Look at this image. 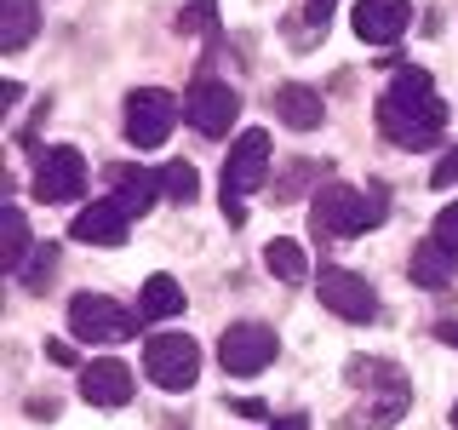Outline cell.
Returning <instances> with one entry per match:
<instances>
[{
  "mask_svg": "<svg viewBox=\"0 0 458 430\" xmlns=\"http://www.w3.org/2000/svg\"><path fill=\"white\" fill-rule=\"evenodd\" d=\"M143 373H149L161 391H190L200 379V344L190 333H155L143 344Z\"/></svg>",
  "mask_w": 458,
  "mask_h": 430,
  "instance_id": "52a82bcc",
  "label": "cell"
},
{
  "mask_svg": "<svg viewBox=\"0 0 458 430\" xmlns=\"http://www.w3.org/2000/svg\"><path fill=\"white\" fill-rule=\"evenodd\" d=\"M378 133L395 150H429V143L447 133V104H441L429 69H412V64L395 69V81L378 98Z\"/></svg>",
  "mask_w": 458,
  "mask_h": 430,
  "instance_id": "6da1fadb",
  "label": "cell"
},
{
  "mask_svg": "<svg viewBox=\"0 0 458 430\" xmlns=\"http://www.w3.org/2000/svg\"><path fill=\"white\" fill-rule=\"evenodd\" d=\"M178 126V98L161 92V86H138L126 98V143L132 150H161Z\"/></svg>",
  "mask_w": 458,
  "mask_h": 430,
  "instance_id": "ba28073f",
  "label": "cell"
},
{
  "mask_svg": "<svg viewBox=\"0 0 458 430\" xmlns=\"http://www.w3.org/2000/svg\"><path fill=\"white\" fill-rule=\"evenodd\" d=\"M29 253H35V241H29V219H23V207H6V253H0L6 276H18Z\"/></svg>",
  "mask_w": 458,
  "mask_h": 430,
  "instance_id": "44dd1931",
  "label": "cell"
},
{
  "mask_svg": "<svg viewBox=\"0 0 458 430\" xmlns=\"http://www.w3.org/2000/svg\"><path fill=\"white\" fill-rule=\"evenodd\" d=\"M407 29H412L407 0H361V6H355V35H361L367 47H395Z\"/></svg>",
  "mask_w": 458,
  "mask_h": 430,
  "instance_id": "4fadbf2b",
  "label": "cell"
},
{
  "mask_svg": "<svg viewBox=\"0 0 458 430\" xmlns=\"http://www.w3.org/2000/svg\"><path fill=\"white\" fill-rule=\"evenodd\" d=\"M436 241L458 258V207H441V219H436Z\"/></svg>",
  "mask_w": 458,
  "mask_h": 430,
  "instance_id": "d4e9b609",
  "label": "cell"
},
{
  "mask_svg": "<svg viewBox=\"0 0 458 430\" xmlns=\"http://www.w3.org/2000/svg\"><path fill=\"white\" fill-rule=\"evenodd\" d=\"M453 264H458V258H453L447 247H441L436 236H429V241H419V247H412V258H407V276L419 281V287H429V293H436V287H447V281H453Z\"/></svg>",
  "mask_w": 458,
  "mask_h": 430,
  "instance_id": "2e32d148",
  "label": "cell"
},
{
  "mask_svg": "<svg viewBox=\"0 0 458 430\" xmlns=\"http://www.w3.org/2000/svg\"><path fill=\"white\" fill-rule=\"evenodd\" d=\"M81 396L92 408H126L132 401V367L121 356H98V362L81 367Z\"/></svg>",
  "mask_w": 458,
  "mask_h": 430,
  "instance_id": "7c38bea8",
  "label": "cell"
},
{
  "mask_svg": "<svg viewBox=\"0 0 458 430\" xmlns=\"http://www.w3.org/2000/svg\"><path fill=\"white\" fill-rule=\"evenodd\" d=\"M327 18H333V0H310V12H304V47H310V40L315 35H327Z\"/></svg>",
  "mask_w": 458,
  "mask_h": 430,
  "instance_id": "cb8c5ba5",
  "label": "cell"
},
{
  "mask_svg": "<svg viewBox=\"0 0 458 430\" xmlns=\"http://www.w3.org/2000/svg\"><path fill=\"white\" fill-rule=\"evenodd\" d=\"M436 339H441V344H453V350H458V322H441V327H436Z\"/></svg>",
  "mask_w": 458,
  "mask_h": 430,
  "instance_id": "f1b7e54d",
  "label": "cell"
},
{
  "mask_svg": "<svg viewBox=\"0 0 458 430\" xmlns=\"http://www.w3.org/2000/svg\"><path fill=\"white\" fill-rule=\"evenodd\" d=\"M269 430H310V419H281V425H269Z\"/></svg>",
  "mask_w": 458,
  "mask_h": 430,
  "instance_id": "f546056e",
  "label": "cell"
},
{
  "mask_svg": "<svg viewBox=\"0 0 458 430\" xmlns=\"http://www.w3.org/2000/svg\"><path fill=\"white\" fill-rule=\"evenodd\" d=\"M143 315L126 310L121 298H104V293H75L69 298V333L81 344H121L138 333Z\"/></svg>",
  "mask_w": 458,
  "mask_h": 430,
  "instance_id": "5b68a950",
  "label": "cell"
},
{
  "mask_svg": "<svg viewBox=\"0 0 458 430\" xmlns=\"http://www.w3.org/2000/svg\"><path fill=\"white\" fill-rule=\"evenodd\" d=\"M155 195H161V178H155V172H121V178H114V207H121L126 219H143V212L155 207Z\"/></svg>",
  "mask_w": 458,
  "mask_h": 430,
  "instance_id": "ac0fdd59",
  "label": "cell"
},
{
  "mask_svg": "<svg viewBox=\"0 0 458 430\" xmlns=\"http://www.w3.org/2000/svg\"><path fill=\"white\" fill-rule=\"evenodd\" d=\"M235 115H241V98H235V86H229V81L200 75L190 86V98H183V121H190L200 138H224L229 126H235Z\"/></svg>",
  "mask_w": 458,
  "mask_h": 430,
  "instance_id": "9c48e42d",
  "label": "cell"
},
{
  "mask_svg": "<svg viewBox=\"0 0 458 430\" xmlns=\"http://www.w3.org/2000/svg\"><path fill=\"white\" fill-rule=\"evenodd\" d=\"M453 430H458V401H453Z\"/></svg>",
  "mask_w": 458,
  "mask_h": 430,
  "instance_id": "4dcf8cb0",
  "label": "cell"
},
{
  "mask_svg": "<svg viewBox=\"0 0 458 430\" xmlns=\"http://www.w3.org/2000/svg\"><path fill=\"white\" fill-rule=\"evenodd\" d=\"M269 178V133L264 126H247L235 143H229V161H224V219L229 224H247V201L258 184Z\"/></svg>",
  "mask_w": 458,
  "mask_h": 430,
  "instance_id": "277c9868",
  "label": "cell"
},
{
  "mask_svg": "<svg viewBox=\"0 0 458 430\" xmlns=\"http://www.w3.org/2000/svg\"><path fill=\"white\" fill-rule=\"evenodd\" d=\"M384 219H390V207H384V190H355V184H327V190H315L310 201V229L315 241L338 236H367V229H378Z\"/></svg>",
  "mask_w": 458,
  "mask_h": 430,
  "instance_id": "3957f363",
  "label": "cell"
},
{
  "mask_svg": "<svg viewBox=\"0 0 458 430\" xmlns=\"http://www.w3.org/2000/svg\"><path fill=\"white\" fill-rule=\"evenodd\" d=\"M40 6L35 0H0V52H23L35 40Z\"/></svg>",
  "mask_w": 458,
  "mask_h": 430,
  "instance_id": "e0dca14e",
  "label": "cell"
},
{
  "mask_svg": "<svg viewBox=\"0 0 458 430\" xmlns=\"http://www.w3.org/2000/svg\"><path fill=\"white\" fill-rule=\"evenodd\" d=\"M264 270H269V276H276V281H310V253L304 247H298V241H269V247H264Z\"/></svg>",
  "mask_w": 458,
  "mask_h": 430,
  "instance_id": "ffe728a7",
  "label": "cell"
},
{
  "mask_svg": "<svg viewBox=\"0 0 458 430\" xmlns=\"http://www.w3.org/2000/svg\"><path fill=\"white\" fill-rule=\"evenodd\" d=\"M178 310H183V287L172 276H149V281H143V293H138V315H143V322H166V315H178Z\"/></svg>",
  "mask_w": 458,
  "mask_h": 430,
  "instance_id": "d6986e66",
  "label": "cell"
},
{
  "mask_svg": "<svg viewBox=\"0 0 458 430\" xmlns=\"http://www.w3.org/2000/svg\"><path fill=\"white\" fill-rule=\"evenodd\" d=\"M429 184H436V190H453V184H458V143H453V150L436 161V172H429Z\"/></svg>",
  "mask_w": 458,
  "mask_h": 430,
  "instance_id": "4316f807",
  "label": "cell"
},
{
  "mask_svg": "<svg viewBox=\"0 0 458 430\" xmlns=\"http://www.w3.org/2000/svg\"><path fill=\"white\" fill-rule=\"evenodd\" d=\"M276 356H281V339H276V327H264V322H235V327H224V339H218V362H224L229 379H258Z\"/></svg>",
  "mask_w": 458,
  "mask_h": 430,
  "instance_id": "8992f818",
  "label": "cell"
},
{
  "mask_svg": "<svg viewBox=\"0 0 458 430\" xmlns=\"http://www.w3.org/2000/svg\"><path fill=\"white\" fill-rule=\"evenodd\" d=\"M212 18H218V6H212V0H200V6H190L178 18V29H183V35H195V29H212Z\"/></svg>",
  "mask_w": 458,
  "mask_h": 430,
  "instance_id": "484cf974",
  "label": "cell"
},
{
  "mask_svg": "<svg viewBox=\"0 0 458 430\" xmlns=\"http://www.w3.org/2000/svg\"><path fill=\"white\" fill-rule=\"evenodd\" d=\"M315 293H321V305L338 315V322H378V293H372L367 276H355V270H321L315 276Z\"/></svg>",
  "mask_w": 458,
  "mask_h": 430,
  "instance_id": "30bf717a",
  "label": "cell"
},
{
  "mask_svg": "<svg viewBox=\"0 0 458 430\" xmlns=\"http://www.w3.org/2000/svg\"><path fill=\"white\" fill-rule=\"evenodd\" d=\"M161 195H166V201H178V207H190V201L200 195L195 167H190V161H172V167L161 172Z\"/></svg>",
  "mask_w": 458,
  "mask_h": 430,
  "instance_id": "603a6c76",
  "label": "cell"
},
{
  "mask_svg": "<svg viewBox=\"0 0 458 430\" xmlns=\"http://www.w3.org/2000/svg\"><path fill=\"white\" fill-rule=\"evenodd\" d=\"M350 379H355V384H367V391H361V408L344 413V430H390V425H401V413L412 408V384H407V373L390 367V362L355 356V362H350Z\"/></svg>",
  "mask_w": 458,
  "mask_h": 430,
  "instance_id": "7a4b0ae2",
  "label": "cell"
},
{
  "mask_svg": "<svg viewBox=\"0 0 458 430\" xmlns=\"http://www.w3.org/2000/svg\"><path fill=\"white\" fill-rule=\"evenodd\" d=\"M47 356H52V362H64V367H75V350H69V344H57V339H47Z\"/></svg>",
  "mask_w": 458,
  "mask_h": 430,
  "instance_id": "83f0119b",
  "label": "cell"
},
{
  "mask_svg": "<svg viewBox=\"0 0 458 430\" xmlns=\"http://www.w3.org/2000/svg\"><path fill=\"white\" fill-rule=\"evenodd\" d=\"M35 195L40 201H81L86 195V155L75 143H52L35 167Z\"/></svg>",
  "mask_w": 458,
  "mask_h": 430,
  "instance_id": "8fae6325",
  "label": "cell"
},
{
  "mask_svg": "<svg viewBox=\"0 0 458 430\" xmlns=\"http://www.w3.org/2000/svg\"><path fill=\"white\" fill-rule=\"evenodd\" d=\"M52 270H57V247H52V241H40V247L23 258V270H18L12 281H18V287H29V293H40V287L52 281Z\"/></svg>",
  "mask_w": 458,
  "mask_h": 430,
  "instance_id": "7402d4cb",
  "label": "cell"
},
{
  "mask_svg": "<svg viewBox=\"0 0 458 430\" xmlns=\"http://www.w3.org/2000/svg\"><path fill=\"white\" fill-rule=\"evenodd\" d=\"M276 115L293 126V133H315V126L327 121V104H321L315 86H281V92H276Z\"/></svg>",
  "mask_w": 458,
  "mask_h": 430,
  "instance_id": "9a60e30c",
  "label": "cell"
},
{
  "mask_svg": "<svg viewBox=\"0 0 458 430\" xmlns=\"http://www.w3.org/2000/svg\"><path fill=\"white\" fill-rule=\"evenodd\" d=\"M126 212L114 207V195L104 201H92V207H81L75 219H69V236L75 241H92V247H126Z\"/></svg>",
  "mask_w": 458,
  "mask_h": 430,
  "instance_id": "5bb4252c",
  "label": "cell"
}]
</instances>
